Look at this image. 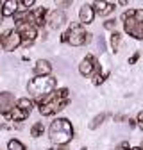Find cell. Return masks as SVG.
I'll use <instances>...</instances> for the list:
<instances>
[{"label": "cell", "mask_w": 143, "mask_h": 150, "mask_svg": "<svg viewBox=\"0 0 143 150\" xmlns=\"http://www.w3.org/2000/svg\"><path fill=\"white\" fill-rule=\"evenodd\" d=\"M68 102H70V91L66 88H59L56 91H52L50 95H47L38 105H40L41 116H52L63 111L68 105Z\"/></svg>", "instance_id": "obj_1"}, {"label": "cell", "mask_w": 143, "mask_h": 150, "mask_svg": "<svg viewBox=\"0 0 143 150\" xmlns=\"http://www.w3.org/2000/svg\"><path fill=\"white\" fill-rule=\"evenodd\" d=\"M50 141L57 146H64L74 139V125L68 118H56L48 129Z\"/></svg>", "instance_id": "obj_2"}, {"label": "cell", "mask_w": 143, "mask_h": 150, "mask_svg": "<svg viewBox=\"0 0 143 150\" xmlns=\"http://www.w3.org/2000/svg\"><path fill=\"white\" fill-rule=\"evenodd\" d=\"M56 86H57L56 79L50 77V75H43V77H34L27 84V91L34 97V102L40 104L47 95H50V93L56 89Z\"/></svg>", "instance_id": "obj_3"}, {"label": "cell", "mask_w": 143, "mask_h": 150, "mask_svg": "<svg viewBox=\"0 0 143 150\" xmlns=\"http://www.w3.org/2000/svg\"><path fill=\"white\" fill-rule=\"evenodd\" d=\"M89 36L91 34L86 32L82 23H72L68 27V30L61 34V41L63 43H70L72 47H82V45L89 43V40H91Z\"/></svg>", "instance_id": "obj_4"}, {"label": "cell", "mask_w": 143, "mask_h": 150, "mask_svg": "<svg viewBox=\"0 0 143 150\" xmlns=\"http://www.w3.org/2000/svg\"><path fill=\"white\" fill-rule=\"evenodd\" d=\"M20 45H22V36L18 34L16 29H9L0 34V48H4L6 52H13Z\"/></svg>", "instance_id": "obj_5"}, {"label": "cell", "mask_w": 143, "mask_h": 150, "mask_svg": "<svg viewBox=\"0 0 143 150\" xmlns=\"http://www.w3.org/2000/svg\"><path fill=\"white\" fill-rule=\"evenodd\" d=\"M16 30L22 36V45L23 47H30L34 43V40L38 38V29L34 25H30V23H27V22L16 23Z\"/></svg>", "instance_id": "obj_6"}, {"label": "cell", "mask_w": 143, "mask_h": 150, "mask_svg": "<svg viewBox=\"0 0 143 150\" xmlns=\"http://www.w3.org/2000/svg\"><path fill=\"white\" fill-rule=\"evenodd\" d=\"M47 14H48L47 7H38L34 11H27L25 13V22L34 25L36 29H38V27L41 29L43 25H47Z\"/></svg>", "instance_id": "obj_7"}, {"label": "cell", "mask_w": 143, "mask_h": 150, "mask_svg": "<svg viewBox=\"0 0 143 150\" xmlns=\"http://www.w3.org/2000/svg\"><path fill=\"white\" fill-rule=\"evenodd\" d=\"M123 30L134 40H143V23H139L134 16L123 20Z\"/></svg>", "instance_id": "obj_8"}, {"label": "cell", "mask_w": 143, "mask_h": 150, "mask_svg": "<svg viewBox=\"0 0 143 150\" xmlns=\"http://www.w3.org/2000/svg\"><path fill=\"white\" fill-rule=\"evenodd\" d=\"M64 23H66V14H64V11H63V9L50 11V13L47 14V25H48L50 29L57 30V29H61Z\"/></svg>", "instance_id": "obj_9"}, {"label": "cell", "mask_w": 143, "mask_h": 150, "mask_svg": "<svg viewBox=\"0 0 143 150\" xmlns=\"http://www.w3.org/2000/svg\"><path fill=\"white\" fill-rule=\"evenodd\" d=\"M14 105H16V98H14L13 93H9V91H2V93H0V115L7 116Z\"/></svg>", "instance_id": "obj_10"}, {"label": "cell", "mask_w": 143, "mask_h": 150, "mask_svg": "<svg viewBox=\"0 0 143 150\" xmlns=\"http://www.w3.org/2000/svg\"><path fill=\"white\" fill-rule=\"evenodd\" d=\"M97 68H98V63H97V59L93 57V55H86V57L81 61V64H79V71H81V75H84V77L93 75Z\"/></svg>", "instance_id": "obj_11"}, {"label": "cell", "mask_w": 143, "mask_h": 150, "mask_svg": "<svg viewBox=\"0 0 143 150\" xmlns=\"http://www.w3.org/2000/svg\"><path fill=\"white\" fill-rule=\"evenodd\" d=\"M91 7H93L95 14H98V16H109L116 9V6L111 4V2H107V0H95V2L91 4Z\"/></svg>", "instance_id": "obj_12"}, {"label": "cell", "mask_w": 143, "mask_h": 150, "mask_svg": "<svg viewBox=\"0 0 143 150\" xmlns=\"http://www.w3.org/2000/svg\"><path fill=\"white\" fill-rule=\"evenodd\" d=\"M79 23H82V25H89V23H93V20H95V11H93V7L89 6V4H84L81 9H79Z\"/></svg>", "instance_id": "obj_13"}, {"label": "cell", "mask_w": 143, "mask_h": 150, "mask_svg": "<svg viewBox=\"0 0 143 150\" xmlns=\"http://www.w3.org/2000/svg\"><path fill=\"white\" fill-rule=\"evenodd\" d=\"M18 6H20V4H18V0H4V2H2V9H0L2 18H11V16H14L16 11L20 9Z\"/></svg>", "instance_id": "obj_14"}, {"label": "cell", "mask_w": 143, "mask_h": 150, "mask_svg": "<svg viewBox=\"0 0 143 150\" xmlns=\"http://www.w3.org/2000/svg\"><path fill=\"white\" fill-rule=\"evenodd\" d=\"M34 73H36V77L50 75V73H52V64H50V61H47V59L36 61V64H34Z\"/></svg>", "instance_id": "obj_15"}, {"label": "cell", "mask_w": 143, "mask_h": 150, "mask_svg": "<svg viewBox=\"0 0 143 150\" xmlns=\"http://www.w3.org/2000/svg\"><path fill=\"white\" fill-rule=\"evenodd\" d=\"M29 115H30V112H27V111H23V109H20V107H16V105H14V107L11 109V112L7 115V118H9L11 122H18V123H20V122L27 120Z\"/></svg>", "instance_id": "obj_16"}, {"label": "cell", "mask_w": 143, "mask_h": 150, "mask_svg": "<svg viewBox=\"0 0 143 150\" xmlns=\"http://www.w3.org/2000/svg\"><path fill=\"white\" fill-rule=\"evenodd\" d=\"M16 107H20V109H23V111L30 112V111H32V107H34V100H30L29 97L18 98V100H16Z\"/></svg>", "instance_id": "obj_17"}, {"label": "cell", "mask_w": 143, "mask_h": 150, "mask_svg": "<svg viewBox=\"0 0 143 150\" xmlns=\"http://www.w3.org/2000/svg\"><path fill=\"white\" fill-rule=\"evenodd\" d=\"M109 43H111V50L113 52H118L120 48V43H122V34L120 32H111V38H109Z\"/></svg>", "instance_id": "obj_18"}, {"label": "cell", "mask_w": 143, "mask_h": 150, "mask_svg": "<svg viewBox=\"0 0 143 150\" xmlns=\"http://www.w3.org/2000/svg\"><path fill=\"white\" fill-rule=\"evenodd\" d=\"M45 134V125H43V122H36L32 127H30V136L32 138H40V136H43Z\"/></svg>", "instance_id": "obj_19"}, {"label": "cell", "mask_w": 143, "mask_h": 150, "mask_svg": "<svg viewBox=\"0 0 143 150\" xmlns=\"http://www.w3.org/2000/svg\"><path fill=\"white\" fill-rule=\"evenodd\" d=\"M7 150H27V146H25L20 139H9Z\"/></svg>", "instance_id": "obj_20"}, {"label": "cell", "mask_w": 143, "mask_h": 150, "mask_svg": "<svg viewBox=\"0 0 143 150\" xmlns=\"http://www.w3.org/2000/svg\"><path fill=\"white\" fill-rule=\"evenodd\" d=\"M105 118H107L105 112H100V115H97V116L93 118V122L89 123V129H97L98 125H102V123H104V120H105Z\"/></svg>", "instance_id": "obj_21"}, {"label": "cell", "mask_w": 143, "mask_h": 150, "mask_svg": "<svg viewBox=\"0 0 143 150\" xmlns=\"http://www.w3.org/2000/svg\"><path fill=\"white\" fill-rule=\"evenodd\" d=\"M72 2H74V0H56V4H57V7L59 9H68L70 6H72Z\"/></svg>", "instance_id": "obj_22"}, {"label": "cell", "mask_w": 143, "mask_h": 150, "mask_svg": "<svg viewBox=\"0 0 143 150\" xmlns=\"http://www.w3.org/2000/svg\"><path fill=\"white\" fill-rule=\"evenodd\" d=\"M104 29L115 32V29H116V22H115V20H107V22H104Z\"/></svg>", "instance_id": "obj_23"}, {"label": "cell", "mask_w": 143, "mask_h": 150, "mask_svg": "<svg viewBox=\"0 0 143 150\" xmlns=\"http://www.w3.org/2000/svg\"><path fill=\"white\" fill-rule=\"evenodd\" d=\"M134 18L139 23H143V9H134Z\"/></svg>", "instance_id": "obj_24"}, {"label": "cell", "mask_w": 143, "mask_h": 150, "mask_svg": "<svg viewBox=\"0 0 143 150\" xmlns=\"http://www.w3.org/2000/svg\"><path fill=\"white\" fill-rule=\"evenodd\" d=\"M36 4V0H22V7L23 9H29V7H32Z\"/></svg>", "instance_id": "obj_25"}, {"label": "cell", "mask_w": 143, "mask_h": 150, "mask_svg": "<svg viewBox=\"0 0 143 150\" xmlns=\"http://www.w3.org/2000/svg\"><path fill=\"white\" fill-rule=\"evenodd\" d=\"M134 16V9H129V11H125L123 14H122V22L123 20H127V18H132Z\"/></svg>", "instance_id": "obj_26"}, {"label": "cell", "mask_w": 143, "mask_h": 150, "mask_svg": "<svg viewBox=\"0 0 143 150\" xmlns=\"http://www.w3.org/2000/svg\"><path fill=\"white\" fill-rule=\"evenodd\" d=\"M136 123H138V127L143 130V111H139V112H138V120H136Z\"/></svg>", "instance_id": "obj_27"}, {"label": "cell", "mask_w": 143, "mask_h": 150, "mask_svg": "<svg viewBox=\"0 0 143 150\" xmlns=\"http://www.w3.org/2000/svg\"><path fill=\"white\" fill-rule=\"evenodd\" d=\"M138 59H139V52H136V54H132V55H131V57H129V64H134V63H136Z\"/></svg>", "instance_id": "obj_28"}, {"label": "cell", "mask_w": 143, "mask_h": 150, "mask_svg": "<svg viewBox=\"0 0 143 150\" xmlns=\"http://www.w3.org/2000/svg\"><path fill=\"white\" fill-rule=\"evenodd\" d=\"M116 150H131V146H129V143L127 141H123V143H120L118 145V148Z\"/></svg>", "instance_id": "obj_29"}, {"label": "cell", "mask_w": 143, "mask_h": 150, "mask_svg": "<svg viewBox=\"0 0 143 150\" xmlns=\"http://www.w3.org/2000/svg\"><path fill=\"white\" fill-rule=\"evenodd\" d=\"M47 150H64L63 146H52V148H47Z\"/></svg>", "instance_id": "obj_30"}, {"label": "cell", "mask_w": 143, "mask_h": 150, "mask_svg": "<svg viewBox=\"0 0 143 150\" xmlns=\"http://www.w3.org/2000/svg\"><path fill=\"white\" fill-rule=\"evenodd\" d=\"M129 125H131V127H134V125H136V120H131V118H129Z\"/></svg>", "instance_id": "obj_31"}, {"label": "cell", "mask_w": 143, "mask_h": 150, "mask_svg": "<svg viewBox=\"0 0 143 150\" xmlns=\"http://www.w3.org/2000/svg\"><path fill=\"white\" fill-rule=\"evenodd\" d=\"M131 150H141V146H132Z\"/></svg>", "instance_id": "obj_32"}, {"label": "cell", "mask_w": 143, "mask_h": 150, "mask_svg": "<svg viewBox=\"0 0 143 150\" xmlns=\"http://www.w3.org/2000/svg\"><path fill=\"white\" fill-rule=\"evenodd\" d=\"M0 9H2V0H0Z\"/></svg>", "instance_id": "obj_33"}, {"label": "cell", "mask_w": 143, "mask_h": 150, "mask_svg": "<svg viewBox=\"0 0 143 150\" xmlns=\"http://www.w3.org/2000/svg\"><path fill=\"white\" fill-rule=\"evenodd\" d=\"M0 23H2V16H0Z\"/></svg>", "instance_id": "obj_34"}, {"label": "cell", "mask_w": 143, "mask_h": 150, "mask_svg": "<svg viewBox=\"0 0 143 150\" xmlns=\"http://www.w3.org/2000/svg\"><path fill=\"white\" fill-rule=\"evenodd\" d=\"M141 150H143V145H141Z\"/></svg>", "instance_id": "obj_35"}]
</instances>
